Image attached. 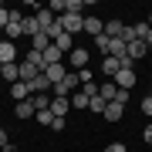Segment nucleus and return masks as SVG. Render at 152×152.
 Segmentation results:
<instances>
[{
	"label": "nucleus",
	"mask_w": 152,
	"mask_h": 152,
	"mask_svg": "<svg viewBox=\"0 0 152 152\" xmlns=\"http://www.w3.org/2000/svg\"><path fill=\"white\" fill-rule=\"evenodd\" d=\"M37 75H41V71L34 68V64H27V61H24V64H20V81H27V85H31V81H34V78H37Z\"/></svg>",
	"instance_id": "obj_24"
},
{
	"label": "nucleus",
	"mask_w": 152,
	"mask_h": 152,
	"mask_svg": "<svg viewBox=\"0 0 152 152\" xmlns=\"http://www.w3.org/2000/svg\"><path fill=\"white\" fill-rule=\"evenodd\" d=\"M34 118H37L41 125H48V129H51V122H54V112H51V108H48V112H37Z\"/></svg>",
	"instance_id": "obj_29"
},
{
	"label": "nucleus",
	"mask_w": 152,
	"mask_h": 152,
	"mask_svg": "<svg viewBox=\"0 0 152 152\" xmlns=\"http://www.w3.org/2000/svg\"><path fill=\"white\" fill-rule=\"evenodd\" d=\"M122 115H125V105H122V102H108V105H105V115H102V118H108V122H118Z\"/></svg>",
	"instance_id": "obj_12"
},
{
	"label": "nucleus",
	"mask_w": 152,
	"mask_h": 152,
	"mask_svg": "<svg viewBox=\"0 0 152 152\" xmlns=\"http://www.w3.org/2000/svg\"><path fill=\"white\" fill-rule=\"evenodd\" d=\"M41 54H44V68H51V64H61V58H64V54H61V51L54 48V44H51L48 51H41Z\"/></svg>",
	"instance_id": "obj_17"
},
{
	"label": "nucleus",
	"mask_w": 152,
	"mask_h": 152,
	"mask_svg": "<svg viewBox=\"0 0 152 152\" xmlns=\"http://www.w3.org/2000/svg\"><path fill=\"white\" fill-rule=\"evenodd\" d=\"M88 61H91V54H88L85 48H75V51H71V71H81V68H88Z\"/></svg>",
	"instance_id": "obj_6"
},
{
	"label": "nucleus",
	"mask_w": 152,
	"mask_h": 152,
	"mask_svg": "<svg viewBox=\"0 0 152 152\" xmlns=\"http://www.w3.org/2000/svg\"><path fill=\"white\" fill-rule=\"evenodd\" d=\"M14 61H17V44L14 41H0V68H4V64H14Z\"/></svg>",
	"instance_id": "obj_4"
},
{
	"label": "nucleus",
	"mask_w": 152,
	"mask_h": 152,
	"mask_svg": "<svg viewBox=\"0 0 152 152\" xmlns=\"http://www.w3.org/2000/svg\"><path fill=\"white\" fill-rule=\"evenodd\" d=\"M48 10H51V14H54V10L64 14V0H51V4H48Z\"/></svg>",
	"instance_id": "obj_31"
},
{
	"label": "nucleus",
	"mask_w": 152,
	"mask_h": 152,
	"mask_svg": "<svg viewBox=\"0 0 152 152\" xmlns=\"http://www.w3.org/2000/svg\"><path fill=\"white\" fill-rule=\"evenodd\" d=\"M105 105H108V102H105L102 95H95V98H91V105H88V108H91L95 115H105Z\"/></svg>",
	"instance_id": "obj_27"
},
{
	"label": "nucleus",
	"mask_w": 152,
	"mask_h": 152,
	"mask_svg": "<svg viewBox=\"0 0 152 152\" xmlns=\"http://www.w3.org/2000/svg\"><path fill=\"white\" fill-rule=\"evenodd\" d=\"M81 91H85V95H91V98H95V95H98V85H95V81H91V85H81Z\"/></svg>",
	"instance_id": "obj_33"
},
{
	"label": "nucleus",
	"mask_w": 152,
	"mask_h": 152,
	"mask_svg": "<svg viewBox=\"0 0 152 152\" xmlns=\"http://www.w3.org/2000/svg\"><path fill=\"white\" fill-rule=\"evenodd\" d=\"M98 95H102L105 102H115V98H118V85H115V81H105L102 88H98Z\"/></svg>",
	"instance_id": "obj_18"
},
{
	"label": "nucleus",
	"mask_w": 152,
	"mask_h": 152,
	"mask_svg": "<svg viewBox=\"0 0 152 152\" xmlns=\"http://www.w3.org/2000/svg\"><path fill=\"white\" fill-rule=\"evenodd\" d=\"M135 27V41H142L145 48H152V27H149V20H142V24H132Z\"/></svg>",
	"instance_id": "obj_10"
},
{
	"label": "nucleus",
	"mask_w": 152,
	"mask_h": 152,
	"mask_svg": "<svg viewBox=\"0 0 152 152\" xmlns=\"http://www.w3.org/2000/svg\"><path fill=\"white\" fill-rule=\"evenodd\" d=\"M58 24L64 27V34H71V37H75L78 31H85V14H61Z\"/></svg>",
	"instance_id": "obj_1"
},
{
	"label": "nucleus",
	"mask_w": 152,
	"mask_h": 152,
	"mask_svg": "<svg viewBox=\"0 0 152 152\" xmlns=\"http://www.w3.org/2000/svg\"><path fill=\"white\" fill-rule=\"evenodd\" d=\"M10 145V135H7V129H0V149H7Z\"/></svg>",
	"instance_id": "obj_34"
},
{
	"label": "nucleus",
	"mask_w": 152,
	"mask_h": 152,
	"mask_svg": "<svg viewBox=\"0 0 152 152\" xmlns=\"http://www.w3.org/2000/svg\"><path fill=\"white\" fill-rule=\"evenodd\" d=\"M142 112H145V115H152V95H145V98H142Z\"/></svg>",
	"instance_id": "obj_32"
},
{
	"label": "nucleus",
	"mask_w": 152,
	"mask_h": 152,
	"mask_svg": "<svg viewBox=\"0 0 152 152\" xmlns=\"http://www.w3.org/2000/svg\"><path fill=\"white\" fill-rule=\"evenodd\" d=\"M51 48V37H48V34H37V37H31V51H48Z\"/></svg>",
	"instance_id": "obj_22"
},
{
	"label": "nucleus",
	"mask_w": 152,
	"mask_h": 152,
	"mask_svg": "<svg viewBox=\"0 0 152 152\" xmlns=\"http://www.w3.org/2000/svg\"><path fill=\"white\" fill-rule=\"evenodd\" d=\"M34 17H37V24H41V31H51V27H54V24H58V17L51 14L48 7H37V14H34Z\"/></svg>",
	"instance_id": "obj_8"
},
{
	"label": "nucleus",
	"mask_w": 152,
	"mask_h": 152,
	"mask_svg": "<svg viewBox=\"0 0 152 152\" xmlns=\"http://www.w3.org/2000/svg\"><path fill=\"white\" fill-rule=\"evenodd\" d=\"M31 95H51V81H48L44 75H37V78L31 81Z\"/></svg>",
	"instance_id": "obj_15"
},
{
	"label": "nucleus",
	"mask_w": 152,
	"mask_h": 152,
	"mask_svg": "<svg viewBox=\"0 0 152 152\" xmlns=\"http://www.w3.org/2000/svg\"><path fill=\"white\" fill-rule=\"evenodd\" d=\"M0 41H4V37H0Z\"/></svg>",
	"instance_id": "obj_40"
},
{
	"label": "nucleus",
	"mask_w": 152,
	"mask_h": 152,
	"mask_svg": "<svg viewBox=\"0 0 152 152\" xmlns=\"http://www.w3.org/2000/svg\"><path fill=\"white\" fill-rule=\"evenodd\" d=\"M24 61H27V64H34V68L44 75V54H41V51H27V54H24Z\"/></svg>",
	"instance_id": "obj_23"
},
{
	"label": "nucleus",
	"mask_w": 152,
	"mask_h": 152,
	"mask_svg": "<svg viewBox=\"0 0 152 152\" xmlns=\"http://www.w3.org/2000/svg\"><path fill=\"white\" fill-rule=\"evenodd\" d=\"M0 10H4V4H0Z\"/></svg>",
	"instance_id": "obj_39"
},
{
	"label": "nucleus",
	"mask_w": 152,
	"mask_h": 152,
	"mask_svg": "<svg viewBox=\"0 0 152 152\" xmlns=\"http://www.w3.org/2000/svg\"><path fill=\"white\" fill-rule=\"evenodd\" d=\"M85 34H91V37L105 34V20H98V17H85Z\"/></svg>",
	"instance_id": "obj_14"
},
{
	"label": "nucleus",
	"mask_w": 152,
	"mask_h": 152,
	"mask_svg": "<svg viewBox=\"0 0 152 152\" xmlns=\"http://www.w3.org/2000/svg\"><path fill=\"white\" fill-rule=\"evenodd\" d=\"M149 27H152V14H149Z\"/></svg>",
	"instance_id": "obj_38"
},
{
	"label": "nucleus",
	"mask_w": 152,
	"mask_h": 152,
	"mask_svg": "<svg viewBox=\"0 0 152 152\" xmlns=\"http://www.w3.org/2000/svg\"><path fill=\"white\" fill-rule=\"evenodd\" d=\"M122 64H132V61H118V58L105 54V61H102V75H105V78H108V81H112V78H115V75H118V71H122Z\"/></svg>",
	"instance_id": "obj_3"
},
{
	"label": "nucleus",
	"mask_w": 152,
	"mask_h": 152,
	"mask_svg": "<svg viewBox=\"0 0 152 152\" xmlns=\"http://www.w3.org/2000/svg\"><path fill=\"white\" fill-rule=\"evenodd\" d=\"M7 20H10V10H0V27L7 31Z\"/></svg>",
	"instance_id": "obj_36"
},
{
	"label": "nucleus",
	"mask_w": 152,
	"mask_h": 152,
	"mask_svg": "<svg viewBox=\"0 0 152 152\" xmlns=\"http://www.w3.org/2000/svg\"><path fill=\"white\" fill-rule=\"evenodd\" d=\"M51 112H54L58 118H68V112H71V98H54V95H51Z\"/></svg>",
	"instance_id": "obj_7"
},
{
	"label": "nucleus",
	"mask_w": 152,
	"mask_h": 152,
	"mask_svg": "<svg viewBox=\"0 0 152 152\" xmlns=\"http://www.w3.org/2000/svg\"><path fill=\"white\" fill-rule=\"evenodd\" d=\"M145 44H142V41H129V61H139V58H145Z\"/></svg>",
	"instance_id": "obj_19"
},
{
	"label": "nucleus",
	"mask_w": 152,
	"mask_h": 152,
	"mask_svg": "<svg viewBox=\"0 0 152 152\" xmlns=\"http://www.w3.org/2000/svg\"><path fill=\"white\" fill-rule=\"evenodd\" d=\"M34 115H37V112H34L31 102H17V118H34Z\"/></svg>",
	"instance_id": "obj_25"
},
{
	"label": "nucleus",
	"mask_w": 152,
	"mask_h": 152,
	"mask_svg": "<svg viewBox=\"0 0 152 152\" xmlns=\"http://www.w3.org/2000/svg\"><path fill=\"white\" fill-rule=\"evenodd\" d=\"M0 75H4L10 85H14V81H20V64H4V68H0Z\"/></svg>",
	"instance_id": "obj_20"
},
{
	"label": "nucleus",
	"mask_w": 152,
	"mask_h": 152,
	"mask_svg": "<svg viewBox=\"0 0 152 152\" xmlns=\"http://www.w3.org/2000/svg\"><path fill=\"white\" fill-rule=\"evenodd\" d=\"M85 10V0H64V14H81Z\"/></svg>",
	"instance_id": "obj_26"
},
{
	"label": "nucleus",
	"mask_w": 152,
	"mask_h": 152,
	"mask_svg": "<svg viewBox=\"0 0 152 152\" xmlns=\"http://www.w3.org/2000/svg\"><path fill=\"white\" fill-rule=\"evenodd\" d=\"M31 105H34V112H48L51 108V95H31Z\"/></svg>",
	"instance_id": "obj_21"
},
{
	"label": "nucleus",
	"mask_w": 152,
	"mask_h": 152,
	"mask_svg": "<svg viewBox=\"0 0 152 152\" xmlns=\"http://www.w3.org/2000/svg\"><path fill=\"white\" fill-rule=\"evenodd\" d=\"M20 34H24V37H37V34H41L37 17H24V20H20Z\"/></svg>",
	"instance_id": "obj_11"
},
{
	"label": "nucleus",
	"mask_w": 152,
	"mask_h": 152,
	"mask_svg": "<svg viewBox=\"0 0 152 152\" xmlns=\"http://www.w3.org/2000/svg\"><path fill=\"white\" fill-rule=\"evenodd\" d=\"M10 95H14V102H31V85L27 81H14L10 85Z\"/></svg>",
	"instance_id": "obj_9"
},
{
	"label": "nucleus",
	"mask_w": 152,
	"mask_h": 152,
	"mask_svg": "<svg viewBox=\"0 0 152 152\" xmlns=\"http://www.w3.org/2000/svg\"><path fill=\"white\" fill-rule=\"evenodd\" d=\"M88 105H91V95H85L81 88H78V91L71 95V108H78V112H81V108H88Z\"/></svg>",
	"instance_id": "obj_16"
},
{
	"label": "nucleus",
	"mask_w": 152,
	"mask_h": 152,
	"mask_svg": "<svg viewBox=\"0 0 152 152\" xmlns=\"http://www.w3.org/2000/svg\"><path fill=\"white\" fill-rule=\"evenodd\" d=\"M122 34H125V24H122V20H105V37L118 41Z\"/></svg>",
	"instance_id": "obj_13"
},
{
	"label": "nucleus",
	"mask_w": 152,
	"mask_h": 152,
	"mask_svg": "<svg viewBox=\"0 0 152 152\" xmlns=\"http://www.w3.org/2000/svg\"><path fill=\"white\" fill-rule=\"evenodd\" d=\"M44 78H48L51 88H54L58 81H64V78H68V64H51V68H44Z\"/></svg>",
	"instance_id": "obj_5"
},
{
	"label": "nucleus",
	"mask_w": 152,
	"mask_h": 152,
	"mask_svg": "<svg viewBox=\"0 0 152 152\" xmlns=\"http://www.w3.org/2000/svg\"><path fill=\"white\" fill-rule=\"evenodd\" d=\"M142 139H145L149 145H152V125H145V132H142Z\"/></svg>",
	"instance_id": "obj_37"
},
{
	"label": "nucleus",
	"mask_w": 152,
	"mask_h": 152,
	"mask_svg": "<svg viewBox=\"0 0 152 152\" xmlns=\"http://www.w3.org/2000/svg\"><path fill=\"white\" fill-rule=\"evenodd\" d=\"M105 152H125V142H112V145L105 149Z\"/></svg>",
	"instance_id": "obj_35"
},
{
	"label": "nucleus",
	"mask_w": 152,
	"mask_h": 152,
	"mask_svg": "<svg viewBox=\"0 0 152 152\" xmlns=\"http://www.w3.org/2000/svg\"><path fill=\"white\" fill-rule=\"evenodd\" d=\"M78 81H81V85H91L95 81V78H91V68H81V71H78Z\"/></svg>",
	"instance_id": "obj_30"
},
{
	"label": "nucleus",
	"mask_w": 152,
	"mask_h": 152,
	"mask_svg": "<svg viewBox=\"0 0 152 152\" xmlns=\"http://www.w3.org/2000/svg\"><path fill=\"white\" fill-rule=\"evenodd\" d=\"M108 44H112V37H105V34H98V37H95V48L102 51V54H108Z\"/></svg>",
	"instance_id": "obj_28"
},
{
	"label": "nucleus",
	"mask_w": 152,
	"mask_h": 152,
	"mask_svg": "<svg viewBox=\"0 0 152 152\" xmlns=\"http://www.w3.org/2000/svg\"><path fill=\"white\" fill-rule=\"evenodd\" d=\"M112 81L118 85L122 91H132V88H135V81H139V78H135V71H132V64H122V71H118V75L112 78Z\"/></svg>",
	"instance_id": "obj_2"
}]
</instances>
